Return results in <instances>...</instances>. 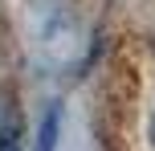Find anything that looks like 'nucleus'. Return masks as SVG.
Segmentation results:
<instances>
[{"instance_id": "f257e3e1", "label": "nucleus", "mask_w": 155, "mask_h": 151, "mask_svg": "<svg viewBox=\"0 0 155 151\" xmlns=\"http://www.w3.org/2000/svg\"><path fill=\"white\" fill-rule=\"evenodd\" d=\"M57 131H61V106L53 102L37 127V151H57Z\"/></svg>"}, {"instance_id": "f03ea898", "label": "nucleus", "mask_w": 155, "mask_h": 151, "mask_svg": "<svg viewBox=\"0 0 155 151\" xmlns=\"http://www.w3.org/2000/svg\"><path fill=\"white\" fill-rule=\"evenodd\" d=\"M0 151H21V135H16V127H8L4 135H0Z\"/></svg>"}, {"instance_id": "7ed1b4c3", "label": "nucleus", "mask_w": 155, "mask_h": 151, "mask_svg": "<svg viewBox=\"0 0 155 151\" xmlns=\"http://www.w3.org/2000/svg\"><path fill=\"white\" fill-rule=\"evenodd\" d=\"M151 143H155V123H151Z\"/></svg>"}]
</instances>
